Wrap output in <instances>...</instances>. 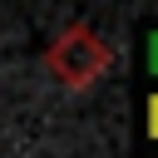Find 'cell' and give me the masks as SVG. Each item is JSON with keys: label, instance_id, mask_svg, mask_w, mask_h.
<instances>
[{"label": "cell", "instance_id": "obj_3", "mask_svg": "<svg viewBox=\"0 0 158 158\" xmlns=\"http://www.w3.org/2000/svg\"><path fill=\"white\" fill-rule=\"evenodd\" d=\"M148 64H153V69H158V35H153V40H148Z\"/></svg>", "mask_w": 158, "mask_h": 158}, {"label": "cell", "instance_id": "obj_1", "mask_svg": "<svg viewBox=\"0 0 158 158\" xmlns=\"http://www.w3.org/2000/svg\"><path fill=\"white\" fill-rule=\"evenodd\" d=\"M44 64H49V74H54L64 89H89V84L104 79V69L114 64V49L104 44L99 30H89V25H69V30L54 35Z\"/></svg>", "mask_w": 158, "mask_h": 158}, {"label": "cell", "instance_id": "obj_2", "mask_svg": "<svg viewBox=\"0 0 158 158\" xmlns=\"http://www.w3.org/2000/svg\"><path fill=\"white\" fill-rule=\"evenodd\" d=\"M148 133L158 138V94H153V104H148Z\"/></svg>", "mask_w": 158, "mask_h": 158}]
</instances>
